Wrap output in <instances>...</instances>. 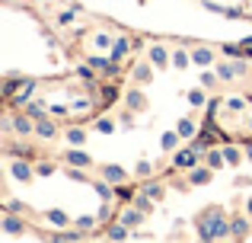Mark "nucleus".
<instances>
[{
  "mask_svg": "<svg viewBox=\"0 0 252 243\" xmlns=\"http://www.w3.org/2000/svg\"><path fill=\"white\" fill-rule=\"evenodd\" d=\"M3 231L10 234V237H16V234H23V221H19L16 214L6 211V218H3Z\"/></svg>",
  "mask_w": 252,
  "mask_h": 243,
  "instance_id": "obj_3",
  "label": "nucleus"
},
{
  "mask_svg": "<svg viewBox=\"0 0 252 243\" xmlns=\"http://www.w3.org/2000/svg\"><path fill=\"white\" fill-rule=\"evenodd\" d=\"M189 103H191V106H204V93H198V90L189 93Z\"/></svg>",
  "mask_w": 252,
  "mask_h": 243,
  "instance_id": "obj_28",
  "label": "nucleus"
},
{
  "mask_svg": "<svg viewBox=\"0 0 252 243\" xmlns=\"http://www.w3.org/2000/svg\"><path fill=\"white\" fill-rule=\"evenodd\" d=\"M150 61L157 64V68H166V48H163V45H154V48H150Z\"/></svg>",
  "mask_w": 252,
  "mask_h": 243,
  "instance_id": "obj_5",
  "label": "nucleus"
},
{
  "mask_svg": "<svg viewBox=\"0 0 252 243\" xmlns=\"http://www.w3.org/2000/svg\"><path fill=\"white\" fill-rule=\"evenodd\" d=\"M77 74H80L83 80H93V70H90V68H80V70H77Z\"/></svg>",
  "mask_w": 252,
  "mask_h": 243,
  "instance_id": "obj_41",
  "label": "nucleus"
},
{
  "mask_svg": "<svg viewBox=\"0 0 252 243\" xmlns=\"http://www.w3.org/2000/svg\"><path fill=\"white\" fill-rule=\"evenodd\" d=\"M141 221H144V211H141V208H137V211H125L122 214V224H128V227L141 224Z\"/></svg>",
  "mask_w": 252,
  "mask_h": 243,
  "instance_id": "obj_10",
  "label": "nucleus"
},
{
  "mask_svg": "<svg viewBox=\"0 0 252 243\" xmlns=\"http://www.w3.org/2000/svg\"><path fill=\"white\" fill-rule=\"evenodd\" d=\"M35 131H38L42 138H55V125H51V122H38Z\"/></svg>",
  "mask_w": 252,
  "mask_h": 243,
  "instance_id": "obj_16",
  "label": "nucleus"
},
{
  "mask_svg": "<svg viewBox=\"0 0 252 243\" xmlns=\"http://www.w3.org/2000/svg\"><path fill=\"white\" fill-rule=\"evenodd\" d=\"M128 48H131V45H128V38H115V45H112V58L118 61V58H122Z\"/></svg>",
  "mask_w": 252,
  "mask_h": 243,
  "instance_id": "obj_14",
  "label": "nucleus"
},
{
  "mask_svg": "<svg viewBox=\"0 0 252 243\" xmlns=\"http://www.w3.org/2000/svg\"><path fill=\"white\" fill-rule=\"evenodd\" d=\"M70 109H74V112H86L90 103H86V100H74V106H70Z\"/></svg>",
  "mask_w": 252,
  "mask_h": 243,
  "instance_id": "obj_32",
  "label": "nucleus"
},
{
  "mask_svg": "<svg viewBox=\"0 0 252 243\" xmlns=\"http://www.w3.org/2000/svg\"><path fill=\"white\" fill-rule=\"evenodd\" d=\"M67 160L74 163V167H90V157H86L83 150H67Z\"/></svg>",
  "mask_w": 252,
  "mask_h": 243,
  "instance_id": "obj_8",
  "label": "nucleus"
},
{
  "mask_svg": "<svg viewBox=\"0 0 252 243\" xmlns=\"http://www.w3.org/2000/svg\"><path fill=\"white\" fill-rule=\"evenodd\" d=\"M102 179L105 182H125V179H128V173H125L122 167H115V163H109V167H102Z\"/></svg>",
  "mask_w": 252,
  "mask_h": 243,
  "instance_id": "obj_2",
  "label": "nucleus"
},
{
  "mask_svg": "<svg viewBox=\"0 0 252 243\" xmlns=\"http://www.w3.org/2000/svg\"><path fill=\"white\" fill-rule=\"evenodd\" d=\"M109 237H112V240H125V237H128V224H115V227H109Z\"/></svg>",
  "mask_w": 252,
  "mask_h": 243,
  "instance_id": "obj_15",
  "label": "nucleus"
},
{
  "mask_svg": "<svg viewBox=\"0 0 252 243\" xmlns=\"http://www.w3.org/2000/svg\"><path fill=\"white\" fill-rule=\"evenodd\" d=\"M233 68H236V77H240V74H246V68H249V64H246V61H236Z\"/></svg>",
  "mask_w": 252,
  "mask_h": 243,
  "instance_id": "obj_37",
  "label": "nucleus"
},
{
  "mask_svg": "<svg viewBox=\"0 0 252 243\" xmlns=\"http://www.w3.org/2000/svg\"><path fill=\"white\" fill-rule=\"evenodd\" d=\"M227 234H233V227L223 218V211L220 208H208L201 214V221H198V237L201 240H223Z\"/></svg>",
  "mask_w": 252,
  "mask_h": 243,
  "instance_id": "obj_1",
  "label": "nucleus"
},
{
  "mask_svg": "<svg viewBox=\"0 0 252 243\" xmlns=\"http://www.w3.org/2000/svg\"><path fill=\"white\" fill-rule=\"evenodd\" d=\"M48 221L58 224V227H64V224H67V214H64V211H48Z\"/></svg>",
  "mask_w": 252,
  "mask_h": 243,
  "instance_id": "obj_21",
  "label": "nucleus"
},
{
  "mask_svg": "<svg viewBox=\"0 0 252 243\" xmlns=\"http://www.w3.org/2000/svg\"><path fill=\"white\" fill-rule=\"evenodd\" d=\"M217 74H220L223 80H230V77H236V68H230V64H217Z\"/></svg>",
  "mask_w": 252,
  "mask_h": 243,
  "instance_id": "obj_23",
  "label": "nucleus"
},
{
  "mask_svg": "<svg viewBox=\"0 0 252 243\" xmlns=\"http://www.w3.org/2000/svg\"><path fill=\"white\" fill-rule=\"evenodd\" d=\"M67 138H70V144H83V141H86V135H83L80 128H74V131H70Z\"/></svg>",
  "mask_w": 252,
  "mask_h": 243,
  "instance_id": "obj_27",
  "label": "nucleus"
},
{
  "mask_svg": "<svg viewBox=\"0 0 252 243\" xmlns=\"http://www.w3.org/2000/svg\"><path fill=\"white\" fill-rule=\"evenodd\" d=\"M201 83L204 87H214V74H201Z\"/></svg>",
  "mask_w": 252,
  "mask_h": 243,
  "instance_id": "obj_39",
  "label": "nucleus"
},
{
  "mask_svg": "<svg viewBox=\"0 0 252 243\" xmlns=\"http://www.w3.org/2000/svg\"><path fill=\"white\" fill-rule=\"evenodd\" d=\"M128 106L131 109H144V96L137 93V90H131V93H128Z\"/></svg>",
  "mask_w": 252,
  "mask_h": 243,
  "instance_id": "obj_18",
  "label": "nucleus"
},
{
  "mask_svg": "<svg viewBox=\"0 0 252 243\" xmlns=\"http://www.w3.org/2000/svg\"><path fill=\"white\" fill-rule=\"evenodd\" d=\"M13 128H16L19 135H29V131L35 128V125L29 122V112H26V115H19V119H13Z\"/></svg>",
  "mask_w": 252,
  "mask_h": 243,
  "instance_id": "obj_7",
  "label": "nucleus"
},
{
  "mask_svg": "<svg viewBox=\"0 0 252 243\" xmlns=\"http://www.w3.org/2000/svg\"><path fill=\"white\" fill-rule=\"evenodd\" d=\"M223 55L227 58H240V45H223Z\"/></svg>",
  "mask_w": 252,
  "mask_h": 243,
  "instance_id": "obj_29",
  "label": "nucleus"
},
{
  "mask_svg": "<svg viewBox=\"0 0 252 243\" xmlns=\"http://www.w3.org/2000/svg\"><path fill=\"white\" fill-rule=\"evenodd\" d=\"M144 195H150V199H160V186H150V182H147V186H144Z\"/></svg>",
  "mask_w": 252,
  "mask_h": 243,
  "instance_id": "obj_30",
  "label": "nucleus"
},
{
  "mask_svg": "<svg viewBox=\"0 0 252 243\" xmlns=\"http://www.w3.org/2000/svg\"><path fill=\"white\" fill-rule=\"evenodd\" d=\"M55 173V167H51V163H38V176H51Z\"/></svg>",
  "mask_w": 252,
  "mask_h": 243,
  "instance_id": "obj_33",
  "label": "nucleus"
},
{
  "mask_svg": "<svg viewBox=\"0 0 252 243\" xmlns=\"http://www.w3.org/2000/svg\"><path fill=\"white\" fill-rule=\"evenodd\" d=\"M61 23L67 26V23H74V10H67V13H61Z\"/></svg>",
  "mask_w": 252,
  "mask_h": 243,
  "instance_id": "obj_38",
  "label": "nucleus"
},
{
  "mask_svg": "<svg viewBox=\"0 0 252 243\" xmlns=\"http://www.w3.org/2000/svg\"><path fill=\"white\" fill-rule=\"evenodd\" d=\"M6 211H10V214H19V211H23V205H19L16 199H10V202H6Z\"/></svg>",
  "mask_w": 252,
  "mask_h": 243,
  "instance_id": "obj_31",
  "label": "nucleus"
},
{
  "mask_svg": "<svg viewBox=\"0 0 252 243\" xmlns=\"http://www.w3.org/2000/svg\"><path fill=\"white\" fill-rule=\"evenodd\" d=\"M90 68H99V70H115V68H112V61H105V58H90Z\"/></svg>",
  "mask_w": 252,
  "mask_h": 243,
  "instance_id": "obj_22",
  "label": "nucleus"
},
{
  "mask_svg": "<svg viewBox=\"0 0 252 243\" xmlns=\"http://www.w3.org/2000/svg\"><path fill=\"white\" fill-rule=\"evenodd\" d=\"M246 157H249V160H252V147H249V150H246Z\"/></svg>",
  "mask_w": 252,
  "mask_h": 243,
  "instance_id": "obj_45",
  "label": "nucleus"
},
{
  "mask_svg": "<svg viewBox=\"0 0 252 243\" xmlns=\"http://www.w3.org/2000/svg\"><path fill=\"white\" fill-rule=\"evenodd\" d=\"M230 227H233L236 237H246V234H249V221L246 218H233V221H230Z\"/></svg>",
  "mask_w": 252,
  "mask_h": 243,
  "instance_id": "obj_11",
  "label": "nucleus"
},
{
  "mask_svg": "<svg viewBox=\"0 0 252 243\" xmlns=\"http://www.w3.org/2000/svg\"><path fill=\"white\" fill-rule=\"evenodd\" d=\"M223 157H227V163H236V160H240V154H236L233 147H227V150H223Z\"/></svg>",
  "mask_w": 252,
  "mask_h": 243,
  "instance_id": "obj_35",
  "label": "nucleus"
},
{
  "mask_svg": "<svg viewBox=\"0 0 252 243\" xmlns=\"http://www.w3.org/2000/svg\"><path fill=\"white\" fill-rule=\"evenodd\" d=\"M10 170H13V179H19V182L32 179V167H29V163H23V160H16Z\"/></svg>",
  "mask_w": 252,
  "mask_h": 243,
  "instance_id": "obj_4",
  "label": "nucleus"
},
{
  "mask_svg": "<svg viewBox=\"0 0 252 243\" xmlns=\"http://www.w3.org/2000/svg\"><path fill=\"white\" fill-rule=\"evenodd\" d=\"M246 211H249V214H252V199H249V202H246Z\"/></svg>",
  "mask_w": 252,
  "mask_h": 243,
  "instance_id": "obj_44",
  "label": "nucleus"
},
{
  "mask_svg": "<svg viewBox=\"0 0 252 243\" xmlns=\"http://www.w3.org/2000/svg\"><path fill=\"white\" fill-rule=\"evenodd\" d=\"M93 42H96V48H109V45H112V38L105 35V32H99V35L93 38Z\"/></svg>",
  "mask_w": 252,
  "mask_h": 243,
  "instance_id": "obj_25",
  "label": "nucleus"
},
{
  "mask_svg": "<svg viewBox=\"0 0 252 243\" xmlns=\"http://www.w3.org/2000/svg\"><path fill=\"white\" fill-rule=\"evenodd\" d=\"M26 112H29V115H42V106H38V103H29V106H26Z\"/></svg>",
  "mask_w": 252,
  "mask_h": 243,
  "instance_id": "obj_36",
  "label": "nucleus"
},
{
  "mask_svg": "<svg viewBox=\"0 0 252 243\" xmlns=\"http://www.w3.org/2000/svg\"><path fill=\"white\" fill-rule=\"evenodd\" d=\"M179 138H182L179 131H166V135H163V147H166V150H172V147H176V141H179Z\"/></svg>",
  "mask_w": 252,
  "mask_h": 243,
  "instance_id": "obj_19",
  "label": "nucleus"
},
{
  "mask_svg": "<svg viewBox=\"0 0 252 243\" xmlns=\"http://www.w3.org/2000/svg\"><path fill=\"white\" fill-rule=\"evenodd\" d=\"M77 224H80V227H93V218H90V214H83V218L77 221Z\"/></svg>",
  "mask_w": 252,
  "mask_h": 243,
  "instance_id": "obj_42",
  "label": "nucleus"
},
{
  "mask_svg": "<svg viewBox=\"0 0 252 243\" xmlns=\"http://www.w3.org/2000/svg\"><path fill=\"white\" fill-rule=\"evenodd\" d=\"M99 131H102V135H112V131H115V122L112 119H99V125H96Z\"/></svg>",
  "mask_w": 252,
  "mask_h": 243,
  "instance_id": "obj_24",
  "label": "nucleus"
},
{
  "mask_svg": "<svg viewBox=\"0 0 252 243\" xmlns=\"http://www.w3.org/2000/svg\"><path fill=\"white\" fill-rule=\"evenodd\" d=\"M176 131H179L182 138H191V135H195V122H191V119H182V122L176 125Z\"/></svg>",
  "mask_w": 252,
  "mask_h": 243,
  "instance_id": "obj_13",
  "label": "nucleus"
},
{
  "mask_svg": "<svg viewBox=\"0 0 252 243\" xmlns=\"http://www.w3.org/2000/svg\"><path fill=\"white\" fill-rule=\"evenodd\" d=\"M189 61H191V58L185 55V51H176V55H172V64H176L179 70H182V68H189Z\"/></svg>",
  "mask_w": 252,
  "mask_h": 243,
  "instance_id": "obj_20",
  "label": "nucleus"
},
{
  "mask_svg": "<svg viewBox=\"0 0 252 243\" xmlns=\"http://www.w3.org/2000/svg\"><path fill=\"white\" fill-rule=\"evenodd\" d=\"M243 48H246L249 55H252V38H246V42H243Z\"/></svg>",
  "mask_w": 252,
  "mask_h": 243,
  "instance_id": "obj_43",
  "label": "nucleus"
},
{
  "mask_svg": "<svg viewBox=\"0 0 252 243\" xmlns=\"http://www.w3.org/2000/svg\"><path fill=\"white\" fill-rule=\"evenodd\" d=\"M191 61H195V64H201V68H208V64L214 61V55H211L208 48H195V51H191Z\"/></svg>",
  "mask_w": 252,
  "mask_h": 243,
  "instance_id": "obj_6",
  "label": "nucleus"
},
{
  "mask_svg": "<svg viewBox=\"0 0 252 243\" xmlns=\"http://www.w3.org/2000/svg\"><path fill=\"white\" fill-rule=\"evenodd\" d=\"M96 192H99V195H102V199H105V202H112V189H109V186H105V182H96Z\"/></svg>",
  "mask_w": 252,
  "mask_h": 243,
  "instance_id": "obj_26",
  "label": "nucleus"
},
{
  "mask_svg": "<svg viewBox=\"0 0 252 243\" xmlns=\"http://www.w3.org/2000/svg\"><path fill=\"white\" fill-rule=\"evenodd\" d=\"M227 106L233 109V112H240V109H243V100H240V96H233V100H227Z\"/></svg>",
  "mask_w": 252,
  "mask_h": 243,
  "instance_id": "obj_34",
  "label": "nucleus"
},
{
  "mask_svg": "<svg viewBox=\"0 0 252 243\" xmlns=\"http://www.w3.org/2000/svg\"><path fill=\"white\" fill-rule=\"evenodd\" d=\"M195 157H198V150H195V147L185 150V154H176V167H191V163H195Z\"/></svg>",
  "mask_w": 252,
  "mask_h": 243,
  "instance_id": "obj_9",
  "label": "nucleus"
},
{
  "mask_svg": "<svg viewBox=\"0 0 252 243\" xmlns=\"http://www.w3.org/2000/svg\"><path fill=\"white\" fill-rule=\"evenodd\" d=\"M208 179H211V173H208V170H191V176H189V182H191V186H204Z\"/></svg>",
  "mask_w": 252,
  "mask_h": 243,
  "instance_id": "obj_12",
  "label": "nucleus"
},
{
  "mask_svg": "<svg viewBox=\"0 0 252 243\" xmlns=\"http://www.w3.org/2000/svg\"><path fill=\"white\" fill-rule=\"evenodd\" d=\"M150 77H154V74H150V68H147V64H141V68H134V80H141V83H147V80H150Z\"/></svg>",
  "mask_w": 252,
  "mask_h": 243,
  "instance_id": "obj_17",
  "label": "nucleus"
},
{
  "mask_svg": "<svg viewBox=\"0 0 252 243\" xmlns=\"http://www.w3.org/2000/svg\"><path fill=\"white\" fill-rule=\"evenodd\" d=\"M13 90H16V80H6V87H3V93H6V96H13Z\"/></svg>",
  "mask_w": 252,
  "mask_h": 243,
  "instance_id": "obj_40",
  "label": "nucleus"
}]
</instances>
